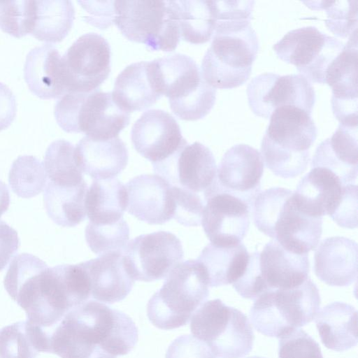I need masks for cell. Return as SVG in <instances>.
<instances>
[{
	"mask_svg": "<svg viewBox=\"0 0 358 358\" xmlns=\"http://www.w3.org/2000/svg\"><path fill=\"white\" fill-rule=\"evenodd\" d=\"M3 285L25 311L27 321L43 330L52 328L91 296L89 279L80 263L50 268L28 253L14 257Z\"/></svg>",
	"mask_w": 358,
	"mask_h": 358,
	"instance_id": "cell-1",
	"label": "cell"
},
{
	"mask_svg": "<svg viewBox=\"0 0 358 358\" xmlns=\"http://www.w3.org/2000/svg\"><path fill=\"white\" fill-rule=\"evenodd\" d=\"M44 331L48 352L61 358H117L128 354L138 341L129 315L96 301L73 308Z\"/></svg>",
	"mask_w": 358,
	"mask_h": 358,
	"instance_id": "cell-2",
	"label": "cell"
},
{
	"mask_svg": "<svg viewBox=\"0 0 358 358\" xmlns=\"http://www.w3.org/2000/svg\"><path fill=\"white\" fill-rule=\"evenodd\" d=\"M261 143V155L275 176L294 178L306 169L317 129L306 110L294 106L276 108Z\"/></svg>",
	"mask_w": 358,
	"mask_h": 358,
	"instance_id": "cell-3",
	"label": "cell"
},
{
	"mask_svg": "<svg viewBox=\"0 0 358 358\" xmlns=\"http://www.w3.org/2000/svg\"><path fill=\"white\" fill-rule=\"evenodd\" d=\"M292 192L272 187L260 192L252 212L255 227L282 248L296 254H308L317 245L322 218L310 216L296 206Z\"/></svg>",
	"mask_w": 358,
	"mask_h": 358,
	"instance_id": "cell-4",
	"label": "cell"
},
{
	"mask_svg": "<svg viewBox=\"0 0 358 358\" xmlns=\"http://www.w3.org/2000/svg\"><path fill=\"white\" fill-rule=\"evenodd\" d=\"M208 282L202 264L189 259L178 264L148 301L147 315L161 329L185 325L209 296Z\"/></svg>",
	"mask_w": 358,
	"mask_h": 358,
	"instance_id": "cell-5",
	"label": "cell"
},
{
	"mask_svg": "<svg viewBox=\"0 0 358 358\" xmlns=\"http://www.w3.org/2000/svg\"><path fill=\"white\" fill-rule=\"evenodd\" d=\"M320 302L318 289L308 278L297 287L262 294L255 300L250 319L258 332L279 338L312 322Z\"/></svg>",
	"mask_w": 358,
	"mask_h": 358,
	"instance_id": "cell-6",
	"label": "cell"
},
{
	"mask_svg": "<svg viewBox=\"0 0 358 358\" xmlns=\"http://www.w3.org/2000/svg\"><path fill=\"white\" fill-rule=\"evenodd\" d=\"M54 114L68 133H84L94 139H110L129 123L130 114L115 102L112 92H69L57 101Z\"/></svg>",
	"mask_w": 358,
	"mask_h": 358,
	"instance_id": "cell-7",
	"label": "cell"
},
{
	"mask_svg": "<svg viewBox=\"0 0 358 358\" xmlns=\"http://www.w3.org/2000/svg\"><path fill=\"white\" fill-rule=\"evenodd\" d=\"M162 95L173 113L183 120L204 117L213 108L217 90L203 78L196 63L176 53L156 59Z\"/></svg>",
	"mask_w": 358,
	"mask_h": 358,
	"instance_id": "cell-8",
	"label": "cell"
},
{
	"mask_svg": "<svg viewBox=\"0 0 358 358\" xmlns=\"http://www.w3.org/2000/svg\"><path fill=\"white\" fill-rule=\"evenodd\" d=\"M114 23L129 41L173 51L180 39L175 1H115Z\"/></svg>",
	"mask_w": 358,
	"mask_h": 358,
	"instance_id": "cell-9",
	"label": "cell"
},
{
	"mask_svg": "<svg viewBox=\"0 0 358 358\" xmlns=\"http://www.w3.org/2000/svg\"><path fill=\"white\" fill-rule=\"evenodd\" d=\"M190 330L218 358H242L250 352L255 341L247 316L219 299L206 301L196 309Z\"/></svg>",
	"mask_w": 358,
	"mask_h": 358,
	"instance_id": "cell-10",
	"label": "cell"
},
{
	"mask_svg": "<svg viewBox=\"0 0 358 358\" xmlns=\"http://www.w3.org/2000/svg\"><path fill=\"white\" fill-rule=\"evenodd\" d=\"M259 50L252 26L235 31L215 32L201 62L204 80L214 88L231 89L249 78Z\"/></svg>",
	"mask_w": 358,
	"mask_h": 358,
	"instance_id": "cell-11",
	"label": "cell"
},
{
	"mask_svg": "<svg viewBox=\"0 0 358 358\" xmlns=\"http://www.w3.org/2000/svg\"><path fill=\"white\" fill-rule=\"evenodd\" d=\"M343 47L335 37L307 26L288 31L273 49L278 58L295 66L310 83L324 84L328 67Z\"/></svg>",
	"mask_w": 358,
	"mask_h": 358,
	"instance_id": "cell-12",
	"label": "cell"
},
{
	"mask_svg": "<svg viewBox=\"0 0 358 358\" xmlns=\"http://www.w3.org/2000/svg\"><path fill=\"white\" fill-rule=\"evenodd\" d=\"M183 257L180 239L164 231L141 234L130 241L123 251L124 267L134 281L165 278Z\"/></svg>",
	"mask_w": 358,
	"mask_h": 358,
	"instance_id": "cell-13",
	"label": "cell"
},
{
	"mask_svg": "<svg viewBox=\"0 0 358 358\" xmlns=\"http://www.w3.org/2000/svg\"><path fill=\"white\" fill-rule=\"evenodd\" d=\"M203 196L201 224L210 243L218 247L240 244L249 229L252 206L220 188L216 180Z\"/></svg>",
	"mask_w": 358,
	"mask_h": 358,
	"instance_id": "cell-14",
	"label": "cell"
},
{
	"mask_svg": "<svg viewBox=\"0 0 358 358\" xmlns=\"http://www.w3.org/2000/svg\"><path fill=\"white\" fill-rule=\"evenodd\" d=\"M110 55L102 36L90 32L80 36L62 57L66 92L98 90L110 72Z\"/></svg>",
	"mask_w": 358,
	"mask_h": 358,
	"instance_id": "cell-15",
	"label": "cell"
},
{
	"mask_svg": "<svg viewBox=\"0 0 358 358\" xmlns=\"http://www.w3.org/2000/svg\"><path fill=\"white\" fill-rule=\"evenodd\" d=\"M246 92L253 113L266 119L284 106H296L310 114L315 102L313 87L301 74L262 73L252 79Z\"/></svg>",
	"mask_w": 358,
	"mask_h": 358,
	"instance_id": "cell-16",
	"label": "cell"
},
{
	"mask_svg": "<svg viewBox=\"0 0 358 358\" xmlns=\"http://www.w3.org/2000/svg\"><path fill=\"white\" fill-rule=\"evenodd\" d=\"M155 173L171 185L204 193L215 182L217 166L211 150L199 142L185 144L165 160L152 164Z\"/></svg>",
	"mask_w": 358,
	"mask_h": 358,
	"instance_id": "cell-17",
	"label": "cell"
},
{
	"mask_svg": "<svg viewBox=\"0 0 358 358\" xmlns=\"http://www.w3.org/2000/svg\"><path fill=\"white\" fill-rule=\"evenodd\" d=\"M131 139L135 150L152 164L165 160L187 143L176 119L159 109L141 115L132 127Z\"/></svg>",
	"mask_w": 358,
	"mask_h": 358,
	"instance_id": "cell-18",
	"label": "cell"
},
{
	"mask_svg": "<svg viewBox=\"0 0 358 358\" xmlns=\"http://www.w3.org/2000/svg\"><path fill=\"white\" fill-rule=\"evenodd\" d=\"M357 30L328 67L325 83L332 88L331 106L340 124L357 127Z\"/></svg>",
	"mask_w": 358,
	"mask_h": 358,
	"instance_id": "cell-19",
	"label": "cell"
},
{
	"mask_svg": "<svg viewBox=\"0 0 358 358\" xmlns=\"http://www.w3.org/2000/svg\"><path fill=\"white\" fill-rule=\"evenodd\" d=\"M263 171L261 153L248 145L238 144L223 155L217 169L216 181L222 189L252 205L260 192Z\"/></svg>",
	"mask_w": 358,
	"mask_h": 358,
	"instance_id": "cell-20",
	"label": "cell"
},
{
	"mask_svg": "<svg viewBox=\"0 0 358 358\" xmlns=\"http://www.w3.org/2000/svg\"><path fill=\"white\" fill-rule=\"evenodd\" d=\"M127 211L149 224H162L173 219L172 185L158 175L143 174L125 185Z\"/></svg>",
	"mask_w": 358,
	"mask_h": 358,
	"instance_id": "cell-21",
	"label": "cell"
},
{
	"mask_svg": "<svg viewBox=\"0 0 358 358\" xmlns=\"http://www.w3.org/2000/svg\"><path fill=\"white\" fill-rule=\"evenodd\" d=\"M112 94L128 113L153 105L162 96L156 60L136 62L124 68L115 80Z\"/></svg>",
	"mask_w": 358,
	"mask_h": 358,
	"instance_id": "cell-22",
	"label": "cell"
},
{
	"mask_svg": "<svg viewBox=\"0 0 358 358\" xmlns=\"http://www.w3.org/2000/svg\"><path fill=\"white\" fill-rule=\"evenodd\" d=\"M346 185L330 170L314 167L299 181L292 196L306 214L315 217H331L341 202Z\"/></svg>",
	"mask_w": 358,
	"mask_h": 358,
	"instance_id": "cell-23",
	"label": "cell"
},
{
	"mask_svg": "<svg viewBox=\"0 0 358 358\" xmlns=\"http://www.w3.org/2000/svg\"><path fill=\"white\" fill-rule=\"evenodd\" d=\"M357 255L354 241L341 236L325 238L315 252V273L330 286H349L357 279Z\"/></svg>",
	"mask_w": 358,
	"mask_h": 358,
	"instance_id": "cell-24",
	"label": "cell"
},
{
	"mask_svg": "<svg viewBox=\"0 0 358 358\" xmlns=\"http://www.w3.org/2000/svg\"><path fill=\"white\" fill-rule=\"evenodd\" d=\"M259 268L267 292L289 289L308 278L309 261L307 254L292 252L273 239L259 255Z\"/></svg>",
	"mask_w": 358,
	"mask_h": 358,
	"instance_id": "cell-25",
	"label": "cell"
},
{
	"mask_svg": "<svg viewBox=\"0 0 358 358\" xmlns=\"http://www.w3.org/2000/svg\"><path fill=\"white\" fill-rule=\"evenodd\" d=\"M75 159L83 172L94 180L113 178L128 162V150L119 136L110 139L83 137L75 147Z\"/></svg>",
	"mask_w": 358,
	"mask_h": 358,
	"instance_id": "cell-26",
	"label": "cell"
},
{
	"mask_svg": "<svg viewBox=\"0 0 358 358\" xmlns=\"http://www.w3.org/2000/svg\"><path fill=\"white\" fill-rule=\"evenodd\" d=\"M80 264L87 273L94 299L113 303L125 299L131 291L134 280L126 271L122 252H110Z\"/></svg>",
	"mask_w": 358,
	"mask_h": 358,
	"instance_id": "cell-27",
	"label": "cell"
},
{
	"mask_svg": "<svg viewBox=\"0 0 358 358\" xmlns=\"http://www.w3.org/2000/svg\"><path fill=\"white\" fill-rule=\"evenodd\" d=\"M357 127L339 125L333 135L317 148L311 167L334 173L343 185H352L358 173Z\"/></svg>",
	"mask_w": 358,
	"mask_h": 358,
	"instance_id": "cell-28",
	"label": "cell"
},
{
	"mask_svg": "<svg viewBox=\"0 0 358 358\" xmlns=\"http://www.w3.org/2000/svg\"><path fill=\"white\" fill-rule=\"evenodd\" d=\"M24 78L29 90L41 99L60 98L66 93L62 59L51 44L29 51L24 65Z\"/></svg>",
	"mask_w": 358,
	"mask_h": 358,
	"instance_id": "cell-29",
	"label": "cell"
},
{
	"mask_svg": "<svg viewBox=\"0 0 358 358\" xmlns=\"http://www.w3.org/2000/svg\"><path fill=\"white\" fill-rule=\"evenodd\" d=\"M315 322L323 345L343 352L357 343V310L343 302L327 304L317 312Z\"/></svg>",
	"mask_w": 358,
	"mask_h": 358,
	"instance_id": "cell-30",
	"label": "cell"
},
{
	"mask_svg": "<svg viewBox=\"0 0 358 358\" xmlns=\"http://www.w3.org/2000/svg\"><path fill=\"white\" fill-rule=\"evenodd\" d=\"M127 207V192L125 185L113 178L94 180L87 188L85 208L90 222L106 224L123 218Z\"/></svg>",
	"mask_w": 358,
	"mask_h": 358,
	"instance_id": "cell-31",
	"label": "cell"
},
{
	"mask_svg": "<svg viewBox=\"0 0 358 358\" xmlns=\"http://www.w3.org/2000/svg\"><path fill=\"white\" fill-rule=\"evenodd\" d=\"M250 254L243 243L230 247L208 244L197 260L206 272L208 286L233 284L245 273Z\"/></svg>",
	"mask_w": 358,
	"mask_h": 358,
	"instance_id": "cell-32",
	"label": "cell"
},
{
	"mask_svg": "<svg viewBox=\"0 0 358 358\" xmlns=\"http://www.w3.org/2000/svg\"><path fill=\"white\" fill-rule=\"evenodd\" d=\"M87 184L60 186L47 182L43 201L48 217L57 225L76 227L86 217L85 199Z\"/></svg>",
	"mask_w": 358,
	"mask_h": 358,
	"instance_id": "cell-33",
	"label": "cell"
},
{
	"mask_svg": "<svg viewBox=\"0 0 358 358\" xmlns=\"http://www.w3.org/2000/svg\"><path fill=\"white\" fill-rule=\"evenodd\" d=\"M74 19L75 10L71 1H35V16L31 34L48 44L59 43L68 35Z\"/></svg>",
	"mask_w": 358,
	"mask_h": 358,
	"instance_id": "cell-34",
	"label": "cell"
},
{
	"mask_svg": "<svg viewBox=\"0 0 358 358\" xmlns=\"http://www.w3.org/2000/svg\"><path fill=\"white\" fill-rule=\"evenodd\" d=\"M180 37L192 44H202L213 37L216 24L215 1H175Z\"/></svg>",
	"mask_w": 358,
	"mask_h": 358,
	"instance_id": "cell-35",
	"label": "cell"
},
{
	"mask_svg": "<svg viewBox=\"0 0 358 358\" xmlns=\"http://www.w3.org/2000/svg\"><path fill=\"white\" fill-rule=\"evenodd\" d=\"M48 352V338L41 327L20 321L0 329V358H36Z\"/></svg>",
	"mask_w": 358,
	"mask_h": 358,
	"instance_id": "cell-36",
	"label": "cell"
},
{
	"mask_svg": "<svg viewBox=\"0 0 358 358\" xmlns=\"http://www.w3.org/2000/svg\"><path fill=\"white\" fill-rule=\"evenodd\" d=\"M74 152L75 146L65 140H57L48 146L43 164L48 182L60 186H78L85 182Z\"/></svg>",
	"mask_w": 358,
	"mask_h": 358,
	"instance_id": "cell-37",
	"label": "cell"
},
{
	"mask_svg": "<svg viewBox=\"0 0 358 358\" xmlns=\"http://www.w3.org/2000/svg\"><path fill=\"white\" fill-rule=\"evenodd\" d=\"M8 182L13 192L19 197L29 199L45 189L48 178L39 159L32 155H22L13 162Z\"/></svg>",
	"mask_w": 358,
	"mask_h": 358,
	"instance_id": "cell-38",
	"label": "cell"
},
{
	"mask_svg": "<svg viewBox=\"0 0 358 358\" xmlns=\"http://www.w3.org/2000/svg\"><path fill=\"white\" fill-rule=\"evenodd\" d=\"M85 235L89 248L99 256L113 252L123 253L129 239V227L124 218L106 224L89 222Z\"/></svg>",
	"mask_w": 358,
	"mask_h": 358,
	"instance_id": "cell-39",
	"label": "cell"
},
{
	"mask_svg": "<svg viewBox=\"0 0 358 358\" xmlns=\"http://www.w3.org/2000/svg\"><path fill=\"white\" fill-rule=\"evenodd\" d=\"M313 10H325L324 20L328 29L334 35L346 38L357 30V3L355 1H303Z\"/></svg>",
	"mask_w": 358,
	"mask_h": 358,
	"instance_id": "cell-40",
	"label": "cell"
},
{
	"mask_svg": "<svg viewBox=\"0 0 358 358\" xmlns=\"http://www.w3.org/2000/svg\"><path fill=\"white\" fill-rule=\"evenodd\" d=\"M35 16V1H0V29L15 38L31 34Z\"/></svg>",
	"mask_w": 358,
	"mask_h": 358,
	"instance_id": "cell-41",
	"label": "cell"
},
{
	"mask_svg": "<svg viewBox=\"0 0 358 358\" xmlns=\"http://www.w3.org/2000/svg\"><path fill=\"white\" fill-rule=\"evenodd\" d=\"M173 198V219L185 227H196L201 223L203 201L200 196L188 189L172 185Z\"/></svg>",
	"mask_w": 358,
	"mask_h": 358,
	"instance_id": "cell-42",
	"label": "cell"
},
{
	"mask_svg": "<svg viewBox=\"0 0 358 358\" xmlns=\"http://www.w3.org/2000/svg\"><path fill=\"white\" fill-rule=\"evenodd\" d=\"M278 339V358H323L319 344L300 328Z\"/></svg>",
	"mask_w": 358,
	"mask_h": 358,
	"instance_id": "cell-43",
	"label": "cell"
},
{
	"mask_svg": "<svg viewBox=\"0 0 358 358\" xmlns=\"http://www.w3.org/2000/svg\"><path fill=\"white\" fill-rule=\"evenodd\" d=\"M165 358H216L203 341L191 335L176 338L169 346Z\"/></svg>",
	"mask_w": 358,
	"mask_h": 358,
	"instance_id": "cell-44",
	"label": "cell"
},
{
	"mask_svg": "<svg viewBox=\"0 0 358 358\" xmlns=\"http://www.w3.org/2000/svg\"><path fill=\"white\" fill-rule=\"evenodd\" d=\"M340 227L354 229L357 227V186L347 185L341 202L331 217Z\"/></svg>",
	"mask_w": 358,
	"mask_h": 358,
	"instance_id": "cell-45",
	"label": "cell"
},
{
	"mask_svg": "<svg viewBox=\"0 0 358 358\" xmlns=\"http://www.w3.org/2000/svg\"><path fill=\"white\" fill-rule=\"evenodd\" d=\"M87 15L85 21L100 29H106L114 23L115 1H78Z\"/></svg>",
	"mask_w": 358,
	"mask_h": 358,
	"instance_id": "cell-46",
	"label": "cell"
},
{
	"mask_svg": "<svg viewBox=\"0 0 358 358\" xmlns=\"http://www.w3.org/2000/svg\"><path fill=\"white\" fill-rule=\"evenodd\" d=\"M20 246L17 231L0 220V271L7 266Z\"/></svg>",
	"mask_w": 358,
	"mask_h": 358,
	"instance_id": "cell-47",
	"label": "cell"
},
{
	"mask_svg": "<svg viewBox=\"0 0 358 358\" xmlns=\"http://www.w3.org/2000/svg\"><path fill=\"white\" fill-rule=\"evenodd\" d=\"M16 113L17 104L14 94L8 87L0 82V131L11 124Z\"/></svg>",
	"mask_w": 358,
	"mask_h": 358,
	"instance_id": "cell-48",
	"label": "cell"
},
{
	"mask_svg": "<svg viewBox=\"0 0 358 358\" xmlns=\"http://www.w3.org/2000/svg\"><path fill=\"white\" fill-rule=\"evenodd\" d=\"M10 205V195L7 186L0 181V217L8 210Z\"/></svg>",
	"mask_w": 358,
	"mask_h": 358,
	"instance_id": "cell-49",
	"label": "cell"
},
{
	"mask_svg": "<svg viewBox=\"0 0 358 358\" xmlns=\"http://www.w3.org/2000/svg\"><path fill=\"white\" fill-rule=\"evenodd\" d=\"M248 358H264V357H259V356H252V357H248Z\"/></svg>",
	"mask_w": 358,
	"mask_h": 358,
	"instance_id": "cell-50",
	"label": "cell"
}]
</instances>
